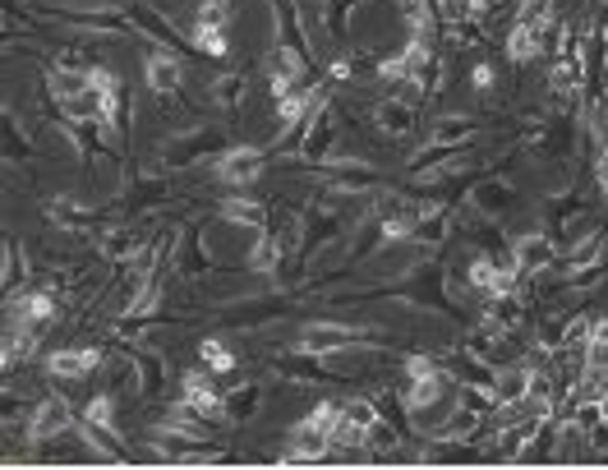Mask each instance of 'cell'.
<instances>
[{
    "instance_id": "cell-1",
    "label": "cell",
    "mask_w": 608,
    "mask_h": 470,
    "mask_svg": "<svg viewBox=\"0 0 608 470\" xmlns=\"http://www.w3.org/2000/svg\"><path fill=\"white\" fill-rule=\"evenodd\" d=\"M350 346H379V337L346 323H309L300 332V356H337V350H350Z\"/></svg>"
},
{
    "instance_id": "cell-2",
    "label": "cell",
    "mask_w": 608,
    "mask_h": 470,
    "mask_svg": "<svg viewBox=\"0 0 608 470\" xmlns=\"http://www.w3.org/2000/svg\"><path fill=\"white\" fill-rule=\"evenodd\" d=\"M313 171H319L332 189H346V194H364V189L379 185V171L374 166L356 162V157H342V152H332V157H323V162H313Z\"/></svg>"
},
{
    "instance_id": "cell-3",
    "label": "cell",
    "mask_w": 608,
    "mask_h": 470,
    "mask_svg": "<svg viewBox=\"0 0 608 470\" xmlns=\"http://www.w3.org/2000/svg\"><path fill=\"white\" fill-rule=\"evenodd\" d=\"M181 401L194 410V416H203L208 424H226V420H231L226 397L208 383V374H199V369H189V374L181 379Z\"/></svg>"
},
{
    "instance_id": "cell-4",
    "label": "cell",
    "mask_w": 608,
    "mask_h": 470,
    "mask_svg": "<svg viewBox=\"0 0 608 470\" xmlns=\"http://www.w3.org/2000/svg\"><path fill=\"white\" fill-rule=\"evenodd\" d=\"M466 356H475L484 364H502L512 360V327H502L498 319H484L466 332Z\"/></svg>"
},
{
    "instance_id": "cell-5",
    "label": "cell",
    "mask_w": 608,
    "mask_h": 470,
    "mask_svg": "<svg viewBox=\"0 0 608 470\" xmlns=\"http://www.w3.org/2000/svg\"><path fill=\"white\" fill-rule=\"evenodd\" d=\"M263 166H268V152H263V148H226L212 171H218V181H222V185L245 189V185L259 181Z\"/></svg>"
},
{
    "instance_id": "cell-6",
    "label": "cell",
    "mask_w": 608,
    "mask_h": 470,
    "mask_svg": "<svg viewBox=\"0 0 608 470\" xmlns=\"http://www.w3.org/2000/svg\"><path fill=\"white\" fill-rule=\"evenodd\" d=\"M125 14H129V28H134V37H148V42L166 47V51H175V55L185 51V37L175 33V24H171L166 14H157L152 5H139V0H134V5H129Z\"/></svg>"
},
{
    "instance_id": "cell-7",
    "label": "cell",
    "mask_w": 608,
    "mask_h": 470,
    "mask_svg": "<svg viewBox=\"0 0 608 470\" xmlns=\"http://www.w3.org/2000/svg\"><path fill=\"white\" fill-rule=\"evenodd\" d=\"M74 429V410L65 397H47V401H37L33 410V420H28V443H51V438H61Z\"/></svg>"
},
{
    "instance_id": "cell-8",
    "label": "cell",
    "mask_w": 608,
    "mask_h": 470,
    "mask_svg": "<svg viewBox=\"0 0 608 470\" xmlns=\"http://www.w3.org/2000/svg\"><path fill=\"white\" fill-rule=\"evenodd\" d=\"M512 263H517V272L521 277H535V272H544L548 263L558 259V245H554V235H539V231H531V235H517L512 240Z\"/></svg>"
},
{
    "instance_id": "cell-9",
    "label": "cell",
    "mask_w": 608,
    "mask_h": 470,
    "mask_svg": "<svg viewBox=\"0 0 608 470\" xmlns=\"http://www.w3.org/2000/svg\"><path fill=\"white\" fill-rule=\"evenodd\" d=\"M272 24H277V47L296 51L300 61H313L309 37H305V18L296 10V0H272Z\"/></svg>"
},
{
    "instance_id": "cell-10",
    "label": "cell",
    "mask_w": 608,
    "mask_h": 470,
    "mask_svg": "<svg viewBox=\"0 0 608 470\" xmlns=\"http://www.w3.org/2000/svg\"><path fill=\"white\" fill-rule=\"evenodd\" d=\"M531 387H535V364H531V360H507L502 374H498V383H494L498 410H502V406H521L525 397H531Z\"/></svg>"
},
{
    "instance_id": "cell-11",
    "label": "cell",
    "mask_w": 608,
    "mask_h": 470,
    "mask_svg": "<svg viewBox=\"0 0 608 470\" xmlns=\"http://www.w3.org/2000/svg\"><path fill=\"white\" fill-rule=\"evenodd\" d=\"M175 148L181 152H171V166H189V162H199V157H222L226 152V134L222 129H189L185 139H175Z\"/></svg>"
},
{
    "instance_id": "cell-12",
    "label": "cell",
    "mask_w": 608,
    "mask_h": 470,
    "mask_svg": "<svg viewBox=\"0 0 608 470\" xmlns=\"http://www.w3.org/2000/svg\"><path fill=\"white\" fill-rule=\"evenodd\" d=\"M374 125L383 134H392V139H406V134L420 125L415 102H410V97H383V102L374 107Z\"/></svg>"
},
{
    "instance_id": "cell-13",
    "label": "cell",
    "mask_w": 608,
    "mask_h": 470,
    "mask_svg": "<svg viewBox=\"0 0 608 470\" xmlns=\"http://www.w3.org/2000/svg\"><path fill=\"white\" fill-rule=\"evenodd\" d=\"M144 78H148L152 92H175L181 88V78H185V61L175 51H152L144 61Z\"/></svg>"
},
{
    "instance_id": "cell-14",
    "label": "cell",
    "mask_w": 608,
    "mask_h": 470,
    "mask_svg": "<svg viewBox=\"0 0 608 470\" xmlns=\"http://www.w3.org/2000/svg\"><path fill=\"white\" fill-rule=\"evenodd\" d=\"M47 369L55 379H84V374H92V369H102V350H97V346L55 350V356H47Z\"/></svg>"
},
{
    "instance_id": "cell-15",
    "label": "cell",
    "mask_w": 608,
    "mask_h": 470,
    "mask_svg": "<svg viewBox=\"0 0 608 470\" xmlns=\"http://www.w3.org/2000/svg\"><path fill=\"white\" fill-rule=\"evenodd\" d=\"M282 235L272 231H253V249L245 253V268L249 272H263V277H272V272H282Z\"/></svg>"
},
{
    "instance_id": "cell-16",
    "label": "cell",
    "mask_w": 608,
    "mask_h": 470,
    "mask_svg": "<svg viewBox=\"0 0 608 470\" xmlns=\"http://www.w3.org/2000/svg\"><path fill=\"white\" fill-rule=\"evenodd\" d=\"M484 424V410H475V406H452L443 416V424L434 429V438H452V443H466V438H475V429Z\"/></svg>"
},
{
    "instance_id": "cell-17",
    "label": "cell",
    "mask_w": 608,
    "mask_h": 470,
    "mask_svg": "<svg viewBox=\"0 0 608 470\" xmlns=\"http://www.w3.org/2000/svg\"><path fill=\"white\" fill-rule=\"evenodd\" d=\"M502 47H507V61L512 65H531V61H539V51H544V33L525 28V24H512V33L502 37Z\"/></svg>"
},
{
    "instance_id": "cell-18",
    "label": "cell",
    "mask_w": 608,
    "mask_h": 470,
    "mask_svg": "<svg viewBox=\"0 0 608 470\" xmlns=\"http://www.w3.org/2000/svg\"><path fill=\"white\" fill-rule=\"evenodd\" d=\"M51 319H55V296H51V290H28V296L14 300V323L47 327Z\"/></svg>"
},
{
    "instance_id": "cell-19",
    "label": "cell",
    "mask_w": 608,
    "mask_h": 470,
    "mask_svg": "<svg viewBox=\"0 0 608 470\" xmlns=\"http://www.w3.org/2000/svg\"><path fill=\"white\" fill-rule=\"evenodd\" d=\"M92 84H88V70H74V65H55V70H47V92L55 97V102H70V97H78V92H88Z\"/></svg>"
},
{
    "instance_id": "cell-20",
    "label": "cell",
    "mask_w": 608,
    "mask_h": 470,
    "mask_svg": "<svg viewBox=\"0 0 608 470\" xmlns=\"http://www.w3.org/2000/svg\"><path fill=\"white\" fill-rule=\"evenodd\" d=\"M97 249H102V259H111V263H134L139 259V235H134L129 226H115V231H107L102 240H97Z\"/></svg>"
},
{
    "instance_id": "cell-21",
    "label": "cell",
    "mask_w": 608,
    "mask_h": 470,
    "mask_svg": "<svg viewBox=\"0 0 608 470\" xmlns=\"http://www.w3.org/2000/svg\"><path fill=\"white\" fill-rule=\"evenodd\" d=\"M222 222L226 226H245V231H268V208L253 199H226L222 203Z\"/></svg>"
},
{
    "instance_id": "cell-22",
    "label": "cell",
    "mask_w": 608,
    "mask_h": 470,
    "mask_svg": "<svg viewBox=\"0 0 608 470\" xmlns=\"http://www.w3.org/2000/svg\"><path fill=\"white\" fill-rule=\"evenodd\" d=\"M84 424H92L107 443H121V434H115V397L111 392H97V397L84 406Z\"/></svg>"
},
{
    "instance_id": "cell-23",
    "label": "cell",
    "mask_w": 608,
    "mask_h": 470,
    "mask_svg": "<svg viewBox=\"0 0 608 470\" xmlns=\"http://www.w3.org/2000/svg\"><path fill=\"white\" fill-rule=\"evenodd\" d=\"M604 245H608V235L604 231H591V235H581V240L567 249V272H581V268H599L604 263Z\"/></svg>"
},
{
    "instance_id": "cell-24",
    "label": "cell",
    "mask_w": 608,
    "mask_h": 470,
    "mask_svg": "<svg viewBox=\"0 0 608 470\" xmlns=\"http://www.w3.org/2000/svg\"><path fill=\"white\" fill-rule=\"evenodd\" d=\"M447 231H452V212H447V208H424V218H420V226H415V235H410V240L438 249L447 240Z\"/></svg>"
},
{
    "instance_id": "cell-25",
    "label": "cell",
    "mask_w": 608,
    "mask_h": 470,
    "mask_svg": "<svg viewBox=\"0 0 608 470\" xmlns=\"http://www.w3.org/2000/svg\"><path fill=\"white\" fill-rule=\"evenodd\" d=\"M401 401H406V410H434L443 401V369L438 374H424V379H410Z\"/></svg>"
},
{
    "instance_id": "cell-26",
    "label": "cell",
    "mask_w": 608,
    "mask_h": 470,
    "mask_svg": "<svg viewBox=\"0 0 608 470\" xmlns=\"http://www.w3.org/2000/svg\"><path fill=\"white\" fill-rule=\"evenodd\" d=\"M585 374L591 379L608 374V319L591 323V337H585Z\"/></svg>"
},
{
    "instance_id": "cell-27",
    "label": "cell",
    "mask_w": 608,
    "mask_h": 470,
    "mask_svg": "<svg viewBox=\"0 0 608 470\" xmlns=\"http://www.w3.org/2000/svg\"><path fill=\"white\" fill-rule=\"evenodd\" d=\"M37 337H42V332H37L33 323H14L5 332V369H14L18 360H28L33 350H37Z\"/></svg>"
},
{
    "instance_id": "cell-28",
    "label": "cell",
    "mask_w": 608,
    "mask_h": 470,
    "mask_svg": "<svg viewBox=\"0 0 608 470\" xmlns=\"http://www.w3.org/2000/svg\"><path fill=\"white\" fill-rule=\"evenodd\" d=\"M212 102H218L222 111H240V102L249 97V74H222L218 84H212Z\"/></svg>"
},
{
    "instance_id": "cell-29",
    "label": "cell",
    "mask_w": 608,
    "mask_h": 470,
    "mask_svg": "<svg viewBox=\"0 0 608 470\" xmlns=\"http://www.w3.org/2000/svg\"><path fill=\"white\" fill-rule=\"evenodd\" d=\"M470 134H475V121H466V115H438V121H429V144H466Z\"/></svg>"
},
{
    "instance_id": "cell-30",
    "label": "cell",
    "mask_w": 608,
    "mask_h": 470,
    "mask_svg": "<svg viewBox=\"0 0 608 470\" xmlns=\"http://www.w3.org/2000/svg\"><path fill=\"white\" fill-rule=\"evenodd\" d=\"M342 410H346V401H319L296 429H305V434H319V438H332V429H337Z\"/></svg>"
},
{
    "instance_id": "cell-31",
    "label": "cell",
    "mask_w": 608,
    "mask_h": 470,
    "mask_svg": "<svg viewBox=\"0 0 608 470\" xmlns=\"http://www.w3.org/2000/svg\"><path fill=\"white\" fill-rule=\"evenodd\" d=\"M470 199H475V208L484 212V218H498L502 208L517 203V189L512 185H475V194H470Z\"/></svg>"
},
{
    "instance_id": "cell-32",
    "label": "cell",
    "mask_w": 608,
    "mask_h": 470,
    "mask_svg": "<svg viewBox=\"0 0 608 470\" xmlns=\"http://www.w3.org/2000/svg\"><path fill=\"white\" fill-rule=\"evenodd\" d=\"M199 360L208 364V374H235V369H240V360H235V350L226 346V342H218V337H208L203 346H199Z\"/></svg>"
},
{
    "instance_id": "cell-33",
    "label": "cell",
    "mask_w": 608,
    "mask_h": 470,
    "mask_svg": "<svg viewBox=\"0 0 608 470\" xmlns=\"http://www.w3.org/2000/svg\"><path fill=\"white\" fill-rule=\"evenodd\" d=\"M309 107H313V88H309V92H290V97H282V102H277V129L290 134V129H296V125L305 121V115H309Z\"/></svg>"
},
{
    "instance_id": "cell-34",
    "label": "cell",
    "mask_w": 608,
    "mask_h": 470,
    "mask_svg": "<svg viewBox=\"0 0 608 470\" xmlns=\"http://www.w3.org/2000/svg\"><path fill=\"white\" fill-rule=\"evenodd\" d=\"M259 401H263V383H259V379H249L245 387H235L231 397H226V410H231V420H249L253 410H259Z\"/></svg>"
},
{
    "instance_id": "cell-35",
    "label": "cell",
    "mask_w": 608,
    "mask_h": 470,
    "mask_svg": "<svg viewBox=\"0 0 608 470\" xmlns=\"http://www.w3.org/2000/svg\"><path fill=\"white\" fill-rule=\"evenodd\" d=\"M517 24L535 28V33H548V28H554V0H521Z\"/></svg>"
},
{
    "instance_id": "cell-36",
    "label": "cell",
    "mask_w": 608,
    "mask_h": 470,
    "mask_svg": "<svg viewBox=\"0 0 608 470\" xmlns=\"http://www.w3.org/2000/svg\"><path fill=\"white\" fill-rule=\"evenodd\" d=\"M134 364H139V374H144L139 392L144 397H157V392H162V356H152V350H134Z\"/></svg>"
},
{
    "instance_id": "cell-37",
    "label": "cell",
    "mask_w": 608,
    "mask_h": 470,
    "mask_svg": "<svg viewBox=\"0 0 608 470\" xmlns=\"http://www.w3.org/2000/svg\"><path fill=\"white\" fill-rule=\"evenodd\" d=\"M360 5H364V0H327V10H323L327 33H332V37H346V33H350V14H356Z\"/></svg>"
},
{
    "instance_id": "cell-38",
    "label": "cell",
    "mask_w": 608,
    "mask_h": 470,
    "mask_svg": "<svg viewBox=\"0 0 608 470\" xmlns=\"http://www.w3.org/2000/svg\"><path fill=\"white\" fill-rule=\"evenodd\" d=\"M47 212H51V218L61 222V226H70V231H74V226H84V222H92V212H88L84 203H74V199H55Z\"/></svg>"
},
{
    "instance_id": "cell-39",
    "label": "cell",
    "mask_w": 608,
    "mask_h": 470,
    "mask_svg": "<svg viewBox=\"0 0 608 470\" xmlns=\"http://www.w3.org/2000/svg\"><path fill=\"white\" fill-rule=\"evenodd\" d=\"M199 28H226V18H231V0H199Z\"/></svg>"
},
{
    "instance_id": "cell-40",
    "label": "cell",
    "mask_w": 608,
    "mask_h": 470,
    "mask_svg": "<svg viewBox=\"0 0 608 470\" xmlns=\"http://www.w3.org/2000/svg\"><path fill=\"white\" fill-rule=\"evenodd\" d=\"M194 47L208 51V55H226V37H222V28H199L194 24Z\"/></svg>"
},
{
    "instance_id": "cell-41",
    "label": "cell",
    "mask_w": 608,
    "mask_h": 470,
    "mask_svg": "<svg viewBox=\"0 0 608 470\" xmlns=\"http://www.w3.org/2000/svg\"><path fill=\"white\" fill-rule=\"evenodd\" d=\"M88 84L102 88V92H121V78H115L107 65H88Z\"/></svg>"
},
{
    "instance_id": "cell-42",
    "label": "cell",
    "mask_w": 608,
    "mask_h": 470,
    "mask_svg": "<svg viewBox=\"0 0 608 470\" xmlns=\"http://www.w3.org/2000/svg\"><path fill=\"white\" fill-rule=\"evenodd\" d=\"M498 84V74H494V65H488V61H480L475 70H470V88H480V92H488V88H494Z\"/></svg>"
},
{
    "instance_id": "cell-43",
    "label": "cell",
    "mask_w": 608,
    "mask_h": 470,
    "mask_svg": "<svg viewBox=\"0 0 608 470\" xmlns=\"http://www.w3.org/2000/svg\"><path fill=\"white\" fill-rule=\"evenodd\" d=\"M494 10V0H461V18H484Z\"/></svg>"
},
{
    "instance_id": "cell-44",
    "label": "cell",
    "mask_w": 608,
    "mask_h": 470,
    "mask_svg": "<svg viewBox=\"0 0 608 470\" xmlns=\"http://www.w3.org/2000/svg\"><path fill=\"white\" fill-rule=\"evenodd\" d=\"M595 171H599V194L608 199V144L599 148V162H595Z\"/></svg>"
}]
</instances>
